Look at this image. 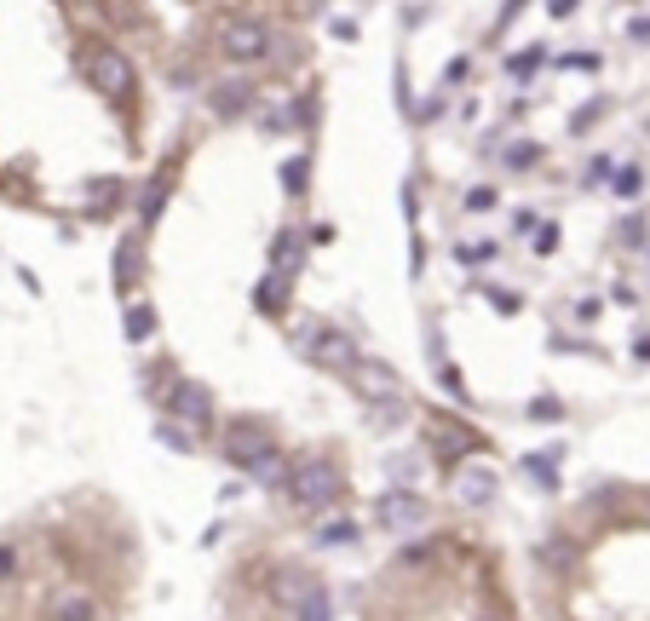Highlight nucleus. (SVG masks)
Returning <instances> with one entry per match:
<instances>
[{
	"label": "nucleus",
	"instance_id": "obj_20",
	"mask_svg": "<svg viewBox=\"0 0 650 621\" xmlns=\"http://www.w3.org/2000/svg\"><path fill=\"white\" fill-rule=\"evenodd\" d=\"M386 466H392V478H420V472H426V466H420L415 455H392Z\"/></svg>",
	"mask_w": 650,
	"mask_h": 621
},
{
	"label": "nucleus",
	"instance_id": "obj_13",
	"mask_svg": "<svg viewBox=\"0 0 650 621\" xmlns=\"http://www.w3.org/2000/svg\"><path fill=\"white\" fill-rule=\"evenodd\" d=\"M167 190H173V179H167V173H156V179H150V190H144V196H139V213H144V225H150V219L162 213Z\"/></svg>",
	"mask_w": 650,
	"mask_h": 621
},
{
	"label": "nucleus",
	"instance_id": "obj_7",
	"mask_svg": "<svg viewBox=\"0 0 650 621\" xmlns=\"http://www.w3.org/2000/svg\"><path fill=\"white\" fill-rule=\"evenodd\" d=\"M208 104H213V115H242L254 104V87H248V81H225V87L208 92Z\"/></svg>",
	"mask_w": 650,
	"mask_h": 621
},
{
	"label": "nucleus",
	"instance_id": "obj_23",
	"mask_svg": "<svg viewBox=\"0 0 650 621\" xmlns=\"http://www.w3.org/2000/svg\"><path fill=\"white\" fill-rule=\"evenodd\" d=\"M472 75V58H449V69H443V81H466Z\"/></svg>",
	"mask_w": 650,
	"mask_h": 621
},
{
	"label": "nucleus",
	"instance_id": "obj_24",
	"mask_svg": "<svg viewBox=\"0 0 650 621\" xmlns=\"http://www.w3.org/2000/svg\"><path fill=\"white\" fill-rule=\"evenodd\" d=\"M535 64H541V46H530V52H518V64H507V69H518V75H530Z\"/></svg>",
	"mask_w": 650,
	"mask_h": 621
},
{
	"label": "nucleus",
	"instance_id": "obj_15",
	"mask_svg": "<svg viewBox=\"0 0 650 621\" xmlns=\"http://www.w3.org/2000/svg\"><path fill=\"white\" fill-rule=\"evenodd\" d=\"M305 167H311V161H305V156L282 161V184H288V196H305Z\"/></svg>",
	"mask_w": 650,
	"mask_h": 621
},
{
	"label": "nucleus",
	"instance_id": "obj_25",
	"mask_svg": "<svg viewBox=\"0 0 650 621\" xmlns=\"http://www.w3.org/2000/svg\"><path fill=\"white\" fill-rule=\"evenodd\" d=\"M530 414H535V420H564V409H558V403H530Z\"/></svg>",
	"mask_w": 650,
	"mask_h": 621
},
{
	"label": "nucleus",
	"instance_id": "obj_26",
	"mask_svg": "<svg viewBox=\"0 0 650 621\" xmlns=\"http://www.w3.org/2000/svg\"><path fill=\"white\" fill-rule=\"evenodd\" d=\"M530 225H535V213H530V207H512V230L524 236V230H530Z\"/></svg>",
	"mask_w": 650,
	"mask_h": 621
},
{
	"label": "nucleus",
	"instance_id": "obj_27",
	"mask_svg": "<svg viewBox=\"0 0 650 621\" xmlns=\"http://www.w3.org/2000/svg\"><path fill=\"white\" fill-rule=\"evenodd\" d=\"M12 570H18V547H0V581H6Z\"/></svg>",
	"mask_w": 650,
	"mask_h": 621
},
{
	"label": "nucleus",
	"instance_id": "obj_28",
	"mask_svg": "<svg viewBox=\"0 0 650 621\" xmlns=\"http://www.w3.org/2000/svg\"><path fill=\"white\" fill-rule=\"evenodd\" d=\"M627 35H633V41H645V46H650V18H633V23H627Z\"/></svg>",
	"mask_w": 650,
	"mask_h": 621
},
{
	"label": "nucleus",
	"instance_id": "obj_5",
	"mask_svg": "<svg viewBox=\"0 0 650 621\" xmlns=\"http://www.w3.org/2000/svg\"><path fill=\"white\" fill-rule=\"evenodd\" d=\"M127 81H133V64H127L121 52H110V46H98L93 52V87L104 92V98H127Z\"/></svg>",
	"mask_w": 650,
	"mask_h": 621
},
{
	"label": "nucleus",
	"instance_id": "obj_18",
	"mask_svg": "<svg viewBox=\"0 0 650 621\" xmlns=\"http://www.w3.org/2000/svg\"><path fill=\"white\" fill-rule=\"evenodd\" d=\"M271 259H277V265H294V259H300V236H294V230H288V236H277Z\"/></svg>",
	"mask_w": 650,
	"mask_h": 621
},
{
	"label": "nucleus",
	"instance_id": "obj_1",
	"mask_svg": "<svg viewBox=\"0 0 650 621\" xmlns=\"http://www.w3.org/2000/svg\"><path fill=\"white\" fill-rule=\"evenodd\" d=\"M225 455H231V466L254 472L265 489H288V460H282V443H271L259 426H231Z\"/></svg>",
	"mask_w": 650,
	"mask_h": 621
},
{
	"label": "nucleus",
	"instance_id": "obj_14",
	"mask_svg": "<svg viewBox=\"0 0 650 621\" xmlns=\"http://www.w3.org/2000/svg\"><path fill=\"white\" fill-rule=\"evenodd\" d=\"M156 334V311L150 305H127V340L139 345V340H150Z\"/></svg>",
	"mask_w": 650,
	"mask_h": 621
},
{
	"label": "nucleus",
	"instance_id": "obj_21",
	"mask_svg": "<svg viewBox=\"0 0 650 621\" xmlns=\"http://www.w3.org/2000/svg\"><path fill=\"white\" fill-rule=\"evenodd\" d=\"M639 184H645V173H639V167H622V173H616V190H622V196H633Z\"/></svg>",
	"mask_w": 650,
	"mask_h": 621
},
{
	"label": "nucleus",
	"instance_id": "obj_11",
	"mask_svg": "<svg viewBox=\"0 0 650 621\" xmlns=\"http://www.w3.org/2000/svg\"><path fill=\"white\" fill-rule=\"evenodd\" d=\"M311 541H317V547H351V541H357V524H351V518H328Z\"/></svg>",
	"mask_w": 650,
	"mask_h": 621
},
{
	"label": "nucleus",
	"instance_id": "obj_12",
	"mask_svg": "<svg viewBox=\"0 0 650 621\" xmlns=\"http://www.w3.org/2000/svg\"><path fill=\"white\" fill-rule=\"evenodd\" d=\"M52 610H58V621H98V610H93V598L87 593H64Z\"/></svg>",
	"mask_w": 650,
	"mask_h": 621
},
{
	"label": "nucleus",
	"instance_id": "obj_6",
	"mask_svg": "<svg viewBox=\"0 0 650 621\" xmlns=\"http://www.w3.org/2000/svg\"><path fill=\"white\" fill-rule=\"evenodd\" d=\"M173 409L190 420V432L213 426V397H208V386H196V380H179V386H173Z\"/></svg>",
	"mask_w": 650,
	"mask_h": 621
},
{
	"label": "nucleus",
	"instance_id": "obj_10",
	"mask_svg": "<svg viewBox=\"0 0 650 621\" xmlns=\"http://www.w3.org/2000/svg\"><path fill=\"white\" fill-rule=\"evenodd\" d=\"M461 501L489 506V501H495V478H489V472H478V466H472V472H461Z\"/></svg>",
	"mask_w": 650,
	"mask_h": 621
},
{
	"label": "nucleus",
	"instance_id": "obj_22",
	"mask_svg": "<svg viewBox=\"0 0 650 621\" xmlns=\"http://www.w3.org/2000/svg\"><path fill=\"white\" fill-rule=\"evenodd\" d=\"M466 207H478V213H484V207H495V190H489V184H478V190H466Z\"/></svg>",
	"mask_w": 650,
	"mask_h": 621
},
{
	"label": "nucleus",
	"instance_id": "obj_9",
	"mask_svg": "<svg viewBox=\"0 0 650 621\" xmlns=\"http://www.w3.org/2000/svg\"><path fill=\"white\" fill-rule=\"evenodd\" d=\"M300 621H334V598H328L323 581H311V587H300Z\"/></svg>",
	"mask_w": 650,
	"mask_h": 621
},
{
	"label": "nucleus",
	"instance_id": "obj_8",
	"mask_svg": "<svg viewBox=\"0 0 650 621\" xmlns=\"http://www.w3.org/2000/svg\"><path fill=\"white\" fill-rule=\"evenodd\" d=\"M317 357L334 368H357V351H351V340L340 328H317Z\"/></svg>",
	"mask_w": 650,
	"mask_h": 621
},
{
	"label": "nucleus",
	"instance_id": "obj_3",
	"mask_svg": "<svg viewBox=\"0 0 650 621\" xmlns=\"http://www.w3.org/2000/svg\"><path fill=\"white\" fill-rule=\"evenodd\" d=\"M426 524V501H420L415 489H386V495H374V529H386V535H409V529Z\"/></svg>",
	"mask_w": 650,
	"mask_h": 621
},
{
	"label": "nucleus",
	"instance_id": "obj_4",
	"mask_svg": "<svg viewBox=\"0 0 650 621\" xmlns=\"http://www.w3.org/2000/svg\"><path fill=\"white\" fill-rule=\"evenodd\" d=\"M219 46H225V58H236V64H259L271 52V29L259 18H231L219 29Z\"/></svg>",
	"mask_w": 650,
	"mask_h": 621
},
{
	"label": "nucleus",
	"instance_id": "obj_19",
	"mask_svg": "<svg viewBox=\"0 0 650 621\" xmlns=\"http://www.w3.org/2000/svg\"><path fill=\"white\" fill-rule=\"evenodd\" d=\"M530 161H541V144H512L507 150V167H518V173H524Z\"/></svg>",
	"mask_w": 650,
	"mask_h": 621
},
{
	"label": "nucleus",
	"instance_id": "obj_16",
	"mask_svg": "<svg viewBox=\"0 0 650 621\" xmlns=\"http://www.w3.org/2000/svg\"><path fill=\"white\" fill-rule=\"evenodd\" d=\"M156 437H162L167 449H179V455H190V449H196V443H190V432H185V426H173V420H162V426H156Z\"/></svg>",
	"mask_w": 650,
	"mask_h": 621
},
{
	"label": "nucleus",
	"instance_id": "obj_17",
	"mask_svg": "<svg viewBox=\"0 0 650 621\" xmlns=\"http://www.w3.org/2000/svg\"><path fill=\"white\" fill-rule=\"evenodd\" d=\"M455 259H461V265H489V259H495V242H461Z\"/></svg>",
	"mask_w": 650,
	"mask_h": 621
},
{
	"label": "nucleus",
	"instance_id": "obj_2",
	"mask_svg": "<svg viewBox=\"0 0 650 621\" xmlns=\"http://www.w3.org/2000/svg\"><path fill=\"white\" fill-rule=\"evenodd\" d=\"M288 495H294V506H328L340 495V472L323 455H305L300 466H288Z\"/></svg>",
	"mask_w": 650,
	"mask_h": 621
}]
</instances>
